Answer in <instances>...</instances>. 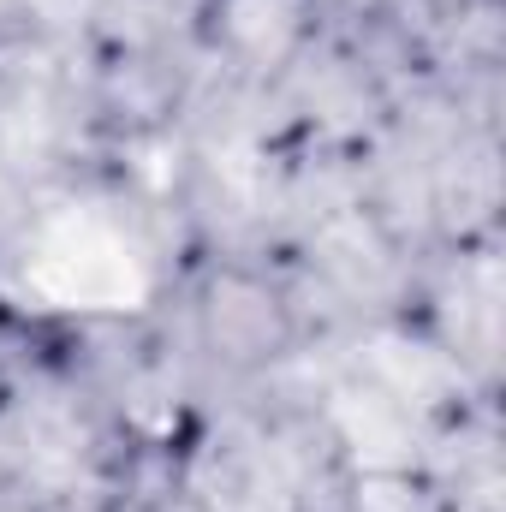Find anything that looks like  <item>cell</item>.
Returning <instances> with one entry per match:
<instances>
[{"instance_id":"1","label":"cell","mask_w":506,"mask_h":512,"mask_svg":"<svg viewBox=\"0 0 506 512\" xmlns=\"http://www.w3.org/2000/svg\"><path fill=\"white\" fill-rule=\"evenodd\" d=\"M30 286L66 310H131L143 298V268L108 221L60 215L30 251Z\"/></svg>"}]
</instances>
